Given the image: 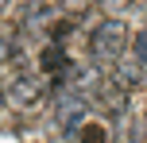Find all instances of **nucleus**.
<instances>
[{"mask_svg":"<svg viewBox=\"0 0 147 143\" xmlns=\"http://www.w3.org/2000/svg\"><path fill=\"white\" fill-rule=\"evenodd\" d=\"M124 46H128V27L116 15H109V19L89 35V54H93V62H101V66L116 62L120 54H124Z\"/></svg>","mask_w":147,"mask_h":143,"instance_id":"1","label":"nucleus"},{"mask_svg":"<svg viewBox=\"0 0 147 143\" xmlns=\"http://www.w3.org/2000/svg\"><path fill=\"white\" fill-rule=\"evenodd\" d=\"M4 101L8 108H16V112H31V108H39L47 101V77L43 74H20L12 77V81L4 85Z\"/></svg>","mask_w":147,"mask_h":143,"instance_id":"2","label":"nucleus"},{"mask_svg":"<svg viewBox=\"0 0 147 143\" xmlns=\"http://www.w3.org/2000/svg\"><path fill=\"white\" fill-rule=\"evenodd\" d=\"M39 74H43L47 81H54V85H66V77H74V62H70V54L62 50V43L43 46V54H39Z\"/></svg>","mask_w":147,"mask_h":143,"instance_id":"3","label":"nucleus"},{"mask_svg":"<svg viewBox=\"0 0 147 143\" xmlns=\"http://www.w3.org/2000/svg\"><path fill=\"white\" fill-rule=\"evenodd\" d=\"M112 81L124 85V89H140V85H147V66L136 54H120L116 58V74H112Z\"/></svg>","mask_w":147,"mask_h":143,"instance_id":"4","label":"nucleus"},{"mask_svg":"<svg viewBox=\"0 0 147 143\" xmlns=\"http://www.w3.org/2000/svg\"><path fill=\"white\" fill-rule=\"evenodd\" d=\"M78 139H81V143H109V132H105V124L85 120V124H81V132H78Z\"/></svg>","mask_w":147,"mask_h":143,"instance_id":"5","label":"nucleus"},{"mask_svg":"<svg viewBox=\"0 0 147 143\" xmlns=\"http://www.w3.org/2000/svg\"><path fill=\"white\" fill-rule=\"evenodd\" d=\"M132 54H136V58H140L143 66H147V27L132 35Z\"/></svg>","mask_w":147,"mask_h":143,"instance_id":"6","label":"nucleus"},{"mask_svg":"<svg viewBox=\"0 0 147 143\" xmlns=\"http://www.w3.org/2000/svg\"><path fill=\"white\" fill-rule=\"evenodd\" d=\"M97 4H101V12H105V15H120L128 4H136V0H97Z\"/></svg>","mask_w":147,"mask_h":143,"instance_id":"7","label":"nucleus"},{"mask_svg":"<svg viewBox=\"0 0 147 143\" xmlns=\"http://www.w3.org/2000/svg\"><path fill=\"white\" fill-rule=\"evenodd\" d=\"M89 4H93V0H62V8H66V12H85Z\"/></svg>","mask_w":147,"mask_h":143,"instance_id":"8","label":"nucleus"},{"mask_svg":"<svg viewBox=\"0 0 147 143\" xmlns=\"http://www.w3.org/2000/svg\"><path fill=\"white\" fill-rule=\"evenodd\" d=\"M140 139H143V143H147V120H143V128H140Z\"/></svg>","mask_w":147,"mask_h":143,"instance_id":"9","label":"nucleus"}]
</instances>
